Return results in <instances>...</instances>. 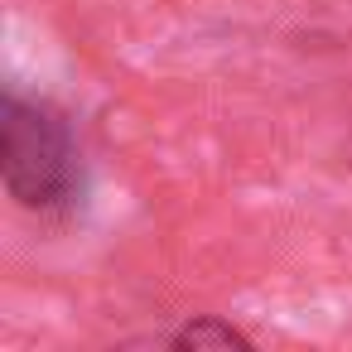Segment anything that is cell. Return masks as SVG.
<instances>
[{"mask_svg":"<svg viewBox=\"0 0 352 352\" xmlns=\"http://www.w3.org/2000/svg\"><path fill=\"white\" fill-rule=\"evenodd\" d=\"M0 179H6V193L20 212L44 222L73 217V208L87 193V164H82L73 121L54 102L25 97L15 87L6 92V107H0Z\"/></svg>","mask_w":352,"mask_h":352,"instance_id":"obj_1","label":"cell"},{"mask_svg":"<svg viewBox=\"0 0 352 352\" xmlns=\"http://www.w3.org/2000/svg\"><path fill=\"white\" fill-rule=\"evenodd\" d=\"M160 342H164V347H256L251 333H241V328H236L232 318H222V314H198V318H188L184 328L164 333Z\"/></svg>","mask_w":352,"mask_h":352,"instance_id":"obj_2","label":"cell"}]
</instances>
